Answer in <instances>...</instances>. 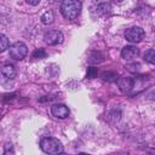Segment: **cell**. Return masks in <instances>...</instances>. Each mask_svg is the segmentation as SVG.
<instances>
[{"label":"cell","mask_w":155,"mask_h":155,"mask_svg":"<svg viewBox=\"0 0 155 155\" xmlns=\"http://www.w3.org/2000/svg\"><path fill=\"white\" fill-rule=\"evenodd\" d=\"M44 39H45V42L48 45H58L63 42V34L58 30H50L45 34Z\"/></svg>","instance_id":"cell-5"},{"label":"cell","mask_w":155,"mask_h":155,"mask_svg":"<svg viewBox=\"0 0 155 155\" xmlns=\"http://www.w3.org/2000/svg\"><path fill=\"white\" fill-rule=\"evenodd\" d=\"M110 10H111V7H110L109 4L102 2V4H99V5L96 7V13H97L98 16H105V15H108V13L110 12Z\"/></svg>","instance_id":"cell-10"},{"label":"cell","mask_w":155,"mask_h":155,"mask_svg":"<svg viewBox=\"0 0 155 155\" xmlns=\"http://www.w3.org/2000/svg\"><path fill=\"white\" fill-rule=\"evenodd\" d=\"M144 35H145V33L140 27H131L125 31L126 40H128L130 42H133V44L142 41Z\"/></svg>","instance_id":"cell-4"},{"label":"cell","mask_w":155,"mask_h":155,"mask_svg":"<svg viewBox=\"0 0 155 155\" xmlns=\"http://www.w3.org/2000/svg\"><path fill=\"white\" fill-rule=\"evenodd\" d=\"M147 97H148V99H150V101H155V90H153L151 92H149Z\"/></svg>","instance_id":"cell-18"},{"label":"cell","mask_w":155,"mask_h":155,"mask_svg":"<svg viewBox=\"0 0 155 155\" xmlns=\"http://www.w3.org/2000/svg\"><path fill=\"white\" fill-rule=\"evenodd\" d=\"M29 5H33V6H36L39 2H40V0H25Z\"/></svg>","instance_id":"cell-19"},{"label":"cell","mask_w":155,"mask_h":155,"mask_svg":"<svg viewBox=\"0 0 155 155\" xmlns=\"http://www.w3.org/2000/svg\"><path fill=\"white\" fill-rule=\"evenodd\" d=\"M61 12L67 19H75L81 12V2L79 0H62Z\"/></svg>","instance_id":"cell-1"},{"label":"cell","mask_w":155,"mask_h":155,"mask_svg":"<svg viewBox=\"0 0 155 155\" xmlns=\"http://www.w3.org/2000/svg\"><path fill=\"white\" fill-rule=\"evenodd\" d=\"M113 1H114V2H122L124 0H113Z\"/></svg>","instance_id":"cell-20"},{"label":"cell","mask_w":155,"mask_h":155,"mask_svg":"<svg viewBox=\"0 0 155 155\" xmlns=\"http://www.w3.org/2000/svg\"><path fill=\"white\" fill-rule=\"evenodd\" d=\"M97 74H98L97 68H94V67H90V68H87L86 78H88V79H94V78H97Z\"/></svg>","instance_id":"cell-16"},{"label":"cell","mask_w":155,"mask_h":155,"mask_svg":"<svg viewBox=\"0 0 155 155\" xmlns=\"http://www.w3.org/2000/svg\"><path fill=\"white\" fill-rule=\"evenodd\" d=\"M138 54H139V48L136 47V46H132V45L125 46L121 51V56H122L124 59H133Z\"/></svg>","instance_id":"cell-7"},{"label":"cell","mask_w":155,"mask_h":155,"mask_svg":"<svg viewBox=\"0 0 155 155\" xmlns=\"http://www.w3.org/2000/svg\"><path fill=\"white\" fill-rule=\"evenodd\" d=\"M0 41H1V45H0V52H4V51L8 47V39L6 38V35L1 34V35H0Z\"/></svg>","instance_id":"cell-15"},{"label":"cell","mask_w":155,"mask_h":155,"mask_svg":"<svg viewBox=\"0 0 155 155\" xmlns=\"http://www.w3.org/2000/svg\"><path fill=\"white\" fill-rule=\"evenodd\" d=\"M51 113L58 119H65L69 115V109L64 104H53L51 107Z\"/></svg>","instance_id":"cell-6"},{"label":"cell","mask_w":155,"mask_h":155,"mask_svg":"<svg viewBox=\"0 0 155 155\" xmlns=\"http://www.w3.org/2000/svg\"><path fill=\"white\" fill-rule=\"evenodd\" d=\"M102 79L108 82H114V81H117V74L115 71H103Z\"/></svg>","instance_id":"cell-11"},{"label":"cell","mask_w":155,"mask_h":155,"mask_svg":"<svg viewBox=\"0 0 155 155\" xmlns=\"http://www.w3.org/2000/svg\"><path fill=\"white\" fill-rule=\"evenodd\" d=\"M27 53H28L27 45L22 41H17L10 46V56L16 61L23 59L27 56Z\"/></svg>","instance_id":"cell-3"},{"label":"cell","mask_w":155,"mask_h":155,"mask_svg":"<svg viewBox=\"0 0 155 155\" xmlns=\"http://www.w3.org/2000/svg\"><path fill=\"white\" fill-rule=\"evenodd\" d=\"M139 67H140V64H138V63H133V64L126 65V68H127L130 71H137V70L139 69Z\"/></svg>","instance_id":"cell-17"},{"label":"cell","mask_w":155,"mask_h":155,"mask_svg":"<svg viewBox=\"0 0 155 155\" xmlns=\"http://www.w3.org/2000/svg\"><path fill=\"white\" fill-rule=\"evenodd\" d=\"M1 74H2L4 78L11 80V79H13V78L16 76L17 71H16V68H15L12 64H5V65L1 68Z\"/></svg>","instance_id":"cell-9"},{"label":"cell","mask_w":155,"mask_h":155,"mask_svg":"<svg viewBox=\"0 0 155 155\" xmlns=\"http://www.w3.org/2000/svg\"><path fill=\"white\" fill-rule=\"evenodd\" d=\"M144 59H145L148 63L155 65V50H151V48H150V50L145 51V53H144Z\"/></svg>","instance_id":"cell-13"},{"label":"cell","mask_w":155,"mask_h":155,"mask_svg":"<svg viewBox=\"0 0 155 155\" xmlns=\"http://www.w3.org/2000/svg\"><path fill=\"white\" fill-rule=\"evenodd\" d=\"M117 86L121 91L126 92V91H130L132 87H133V84H134V80L132 78H128V76H121L117 79Z\"/></svg>","instance_id":"cell-8"},{"label":"cell","mask_w":155,"mask_h":155,"mask_svg":"<svg viewBox=\"0 0 155 155\" xmlns=\"http://www.w3.org/2000/svg\"><path fill=\"white\" fill-rule=\"evenodd\" d=\"M54 19V16H53V12L52 11H46L42 16H41V22L44 24H51Z\"/></svg>","instance_id":"cell-12"},{"label":"cell","mask_w":155,"mask_h":155,"mask_svg":"<svg viewBox=\"0 0 155 155\" xmlns=\"http://www.w3.org/2000/svg\"><path fill=\"white\" fill-rule=\"evenodd\" d=\"M50 1H51V2H58L59 0H50Z\"/></svg>","instance_id":"cell-21"},{"label":"cell","mask_w":155,"mask_h":155,"mask_svg":"<svg viewBox=\"0 0 155 155\" xmlns=\"http://www.w3.org/2000/svg\"><path fill=\"white\" fill-rule=\"evenodd\" d=\"M31 57H33V58H36V59L45 58V57H46V51H45L44 48H38V50H35V51L33 52Z\"/></svg>","instance_id":"cell-14"},{"label":"cell","mask_w":155,"mask_h":155,"mask_svg":"<svg viewBox=\"0 0 155 155\" xmlns=\"http://www.w3.org/2000/svg\"><path fill=\"white\" fill-rule=\"evenodd\" d=\"M40 148L46 154H59L63 151V145L61 140L53 137H45L40 142Z\"/></svg>","instance_id":"cell-2"}]
</instances>
